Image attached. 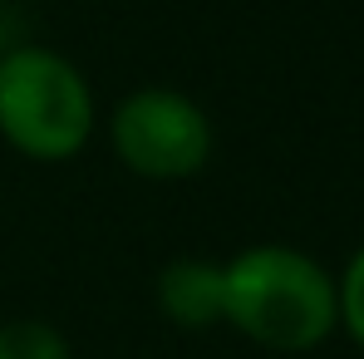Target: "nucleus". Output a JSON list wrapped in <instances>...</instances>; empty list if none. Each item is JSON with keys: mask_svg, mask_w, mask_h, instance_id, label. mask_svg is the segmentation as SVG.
I'll list each match as a JSON object with an SVG mask.
<instances>
[{"mask_svg": "<svg viewBox=\"0 0 364 359\" xmlns=\"http://www.w3.org/2000/svg\"><path fill=\"white\" fill-rule=\"evenodd\" d=\"M109 143L128 173L153 182H178L207 168L212 119L178 89H133L109 119Z\"/></svg>", "mask_w": 364, "mask_h": 359, "instance_id": "3", "label": "nucleus"}, {"mask_svg": "<svg viewBox=\"0 0 364 359\" xmlns=\"http://www.w3.org/2000/svg\"><path fill=\"white\" fill-rule=\"evenodd\" d=\"M222 320L266 350L305 355L340 325V286L296 246H251L222 266Z\"/></svg>", "mask_w": 364, "mask_h": 359, "instance_id": "1", "label": "nucleus"}, {"mask_svg": "<svg viewBox=\"0 0 364 359\" xmlns=\"http://www.w3.org/2000/svg\"><path fill=\"white\" fill-rule=\"evenodd\" d=\"M158 305L182 330H207L222 320V266L217 261H173L158 276Z\"/></svg>", "mask_w": 364, "mask_h": 359, "instance_id": "4", "label": "nucleus"}, {"mask_svg": "<svg viewBox=\"0 0 364 359\" xmlns=\"http://www.w3.org/2000/svg\"><path fill=\"white\" fill-rule=\"evenodd\" d=\"M0 359H74L69 340L50 320H5L0 325Z\"/></svg>", "mask_w": 364, "mask_h": 359, "instance_id": "5", "label": "nucleus"}, {"mask_svg": "<svg viewBox=\"0 0 364 359\" xmlns=\"http://www.w3.org/2000/svg\"><path fill=\"white\" fill-rule=\"evenodd\" d=\"M94 133V94L74 64L45 45H15L0 55V138L35 158L64 163Z\"/></svg>", "mask_w": 364, "mask_h": 359, "instance_id": "2", "label": "nucleus"}, {"mask_svg": "<svg viewBox=\"0 0 364 359\" xmlns=\"http://www.w3.org/2000/svg\"><path fill=\"white\" fill-rule=\"evenodd\" d=\"M340 325L364 350V246L355 251V261L345 266V281H340Z\"/></svg>", "mask_w": 364, "mask_h": 359, "instance_id": "6", "label": "nucleus"}]
</instances>
